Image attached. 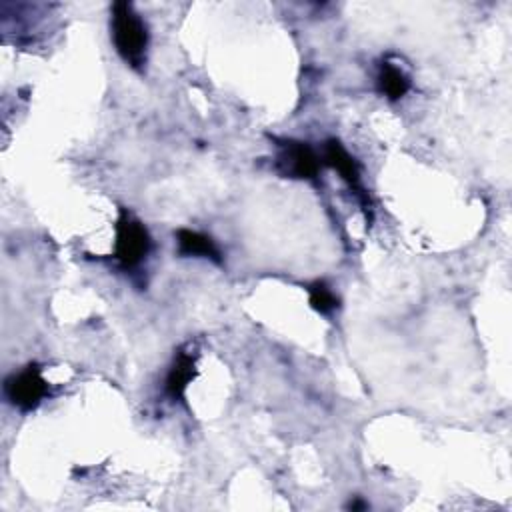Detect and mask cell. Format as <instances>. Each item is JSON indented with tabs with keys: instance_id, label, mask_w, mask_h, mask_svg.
<instances>
[{
	"instance_id": "obj_1",
	"label": "cell",
	"mask_w": 512,
	"mask_h": 512,
	"mask_svg": "<svg viewBox=\"0 0 512 512\" xmlns=\"http://www.w3.org/2000/svg\"><path fill=\"white\" fill-rule=\"evenodd\" d=\"M110 36L118 56L136 72H144L148 54V28L130 2H114L110 8Z\"/></svg>"
},
{
	"instance_id": "obj_5",
	"label": "cell",
	"mask_w": 512,
	"mask_h": 512,
	"mask_svg": "<svg viewBox=\"0 0 512 512\" xmlns=\"http://www.w3.org/2000/svg\"><path fill=\"white\" fill-rule=\"evenodd\" d=\"M324 164H328L330 168H334L342 180L348 184V188L356 194L358 202L362 204V208L368 212V216L372 218V202L368 192L362 186V176H360V166L356 162V158L342 146L340 140L330 138L324 142V152H322Z\"/></svg>"
},
{
	"instance_id": "obj_2",
	"label": "cell",
	"mask_w": 512,
	"mask_h": 512,
	"mask_svg": "<svg viewBox=\"0 0 512 512\" xmlns=\"http://www.w3.org/2000/svg\"><path fill=\"white\" fill-rule=\"evenodd\" d=\"M152 240L148 228L126 208H120L116 220V240H114V260L116 264L130 272L138 268L150 254Z\"/></svg>"
},
{
	"instance_id": "obj_9",
	"label": "cell",
	"mask_w": 512,
	"mask_h": 512,
	"mask_svg": "<svg viewBox=\"0 0 512 512\" xmlns=\"http://www.w3.org/2000/svg\"><path fill=\"white\" fill-rule=\"evenodd\" d=\"M308 292V302L310 306L318 312V314H332L338 306L340 300L338 296L332 292V288L324 282V280H314L306 286Z\"/></svg>"
},
{
	"instance_id": "obj_6",
	"label": "cell",
	"mask_w": 512,
	"mask_h": 512,
	"mask_svg": "<svg viewBox=\"0 0 512 512\" xmlns=\"http://www.w3.org/2000/svg\"><path fill=\"white\" fill-rule=\"evenodd\" d=\"M194 376H196V352L182 346L176 350L174 360H172L166 380H164L166 396L174 402H182L186 388L194 380Z\"/></svg>"
},
{
	"instance_id": "obj_8",
	"label": "cell",
	"mask_w": 512,
	"mask_h": 512,
	"mask_svg": "<svg viewBox=\"0 0 512 512\" xmlns=\"http://www.w3.org/2000/svg\"><path fill=\"white\" fill-rule=\"evenodd\" d=\"M376 86L384 98H388L390 102H396L402 96H406V92L410 90V76L400 66L384 60L378 66Z\"/></svg>"
},
{
	"instance_id": "obj_3",
	"label": "cell",
	"mask_w": 512,
	"mask_h": 512,
	"mask_svg": "<svg viewBox=\"0 0 512 512\" xmlns=\"http://www.w3.org/2000/svg\"><path fill=\"white\" fill-rule=\"evenodd\" d=\"M4 396L20 412H32L50 396V384L44 380L38 364H28L4 380Z\"/></svg>"
},
{
	"instance_id": "obj_7",
	"label": "cell",
	"mask_w": 512,
	"mask_h": 512,
	"mask_svg": "<svg viewBox=\"0 0 512 512\" xmlns=\"http://www.w3.org/2000/svg\"><path fill=\"white\" fill-rule=\"evenodd\" d=\"M176 248H178V254L184 258H206L214 264L224 262V256L218 244L210 236L196 230H188V228L176 230Z\"/></svg>"
},
{
	"instance_id": "obj_10",
	"label": "cell",
	"mask_w": 512,
	"mask_h": 512,
	"mask_svg": "<svg viewBox=\"0 0 512 512\" xmlns=\"http://www.w3.org/2000/svg\"><path fill=\"white\" fill-rule=\"evenodd\" d=\"M348 508H352V510H364V508H366V502L354 500V502H350V504H348Z\"/></svg>"
},
{
	"instance_id": "obj_4",
	"label": "cell",
	"mask_w": 512,
	"mask_h": 512,
	"mask_svg": "<svg viewBox=\"0 0 512 512\" xmlns=\"http://www.w3.org/2000/svg\"><path fill=\"white\" fill-rule=\"evenodd\" d=\"M278 154H276V170L286 178L296 180H316L320 174V156L308 142L292 140V138H274Z\"/></svg>"
}]
</instances>
